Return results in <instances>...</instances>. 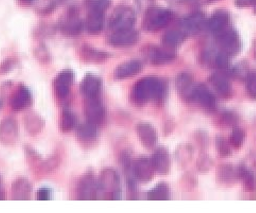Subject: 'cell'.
<instances>
[{
	"label": "cell",
	"instance_id": "27",
	"mask_svg": "<svg viewBox=\"0 0 256 213\" xmlns=\"http://www.w3.org/2000/svg\"><path fill=\"white\" fill-rule=\"evenodd\" d=\"M238 176L242 182L244 188L248 192H254L256 189V175L248 167H238Z\"/></svg>",
	"mask_w": 256,
	"mask_h": 213
},
{
	"label": "cell",
	"instance_id": "36",
	"mask_svg": "<svg viewBox=\"0 0 256 213\" xmlns=\"http://www.w3.org/2000/svg\"><path fill=\"white\" fill-rule=\"evenodd\" d=\"M216 148L220 157H228L232 154L231 144L224 136H217L216 137Z\"/></svg>",
	"mask_w": 256,
	"mask_h": 213
},
{
	"label": "cell",
	"instance_id": "12",
	"mask_svg": "<svg viewBox=\"0 0 256 213\" xmlns=\"http://www.w3.org/2000/svg\"><path fill=\"white\" fill-rule=\"evenodd\" d=\"M78 198L80 200H94L99 198V187L95 176L85 174L78 184Z\"/></svg>",
	"mask_w": 256,
	"mask_h": 213
},
{
	"label": "cell",
	"instance_id": "30",
	"mask_svg": "<svg viewBox=\"0 0 256 213\" xmlns=\"http://www.w3.org/2000/svg\"><path fill=\"white\" fill-rule=\"evenodd\" d=\"M76 125H78V119H76V115L70 109H64L61 116V121H60L61 130L64 133H68L76 129Z\"/></svg>",
	"mask_w": 256,
	"mask_h": 213
},
{
	"label": "cell",
	"instance_id": "5",
	"mask_svg": "<svg viewBox=\"0 0 256 213\" xmlns=\"http://www.w3.org/2000/svg\"><path fill=\"white\" fill-rule=\"evenodd\" d=\"M216 40L221 51H224L230 56L238 54L242 47L240 34L235 29L230 27L216 34Z\"/></svg>",
	"mask_w": 256,
	"mask_h": 213
},
{
	"label": "cell",
	"instance_id": "16",
	"mask_svg": "<svg viewBox=\"0 0 256 213\" xmlns=\"http://www.w3.org/2000/svg\"><path fill=\"white\" fill-rule=\"evenodd\" d=\"M80 90L85 98L99 97L102 90V80L94 73H86L80 84Z\"/></svg>",
	"mask_w": 256,
	"mask_h": 213
},
{
	"label": "cell",
	"instance_id": "37",
	"mask_svg": "<svg viewBox=\"0 0 256 213\" xmlns=\"http://www.w3.org/2000/svg\"><path fill=\"white\" fill-rule=\"evenodd\" d=\"M84 55L94 62L104 61V58L110 56L108 53L104 52V51H99L95 48H90V47H84Z\"/></svg>",
	"mask_w": 256,
	"mask_h": 213
},
{
	"label": "cell",
	"instance_id": "23",
	"mask_svg": "<svg viewBox=\"0 0 256 213\" xmlns=\"http://www.w3.org/2000/svg\"><path fill=\"white\" fill-rule=\"evenodd\" d=\"M142 70V63L140 59H130V61L124 62L115 69L114 75L118 80H124L126 78H131L138 74Z\"/></svg>",
	"mask_w": 256,
	"mask_h": 213
},
{
	"label": "cell",
	"instance_id": "22",
	"mask_svg": "<svg viewBox=\"0 0 256 213\" xmlns=\"http://www.w3.org/2000/svg\"><path fill=\"white\" fill-rule=\"evenodd\" d=\"M33 102L32 93L29 90V88L24 85H20V86L16 89V91L13 93L11 98V107L14 110H24L28 108Z\"/></svg>",
	"mask_w": 256,
	"mask_h": 213
},
{
	"label": "cell",
	"instance_id": "13",
	"mask_svg": "<svg viewBox=\"0 0 256 213\" xmlns=\"http://www.w3.org/2000/svg\"><path fill=\"white\" fill-rule=\"evenodd\" d=\"M194 101L198 103L208 112H214L217 107V98L212 91L202 83L196 85L194 92Z\"/></svg>",
	"mask_w": 256,
	"mask_h": 213
},
{
	"label": "cell",
	"instance_id": "19",
	"mask_svg": "<svg viewBox=\"0 0 256 213\" xmlns=\"http://www.w3.org/2000/svg\"><path fill=\"white\" fill-rule=\"evenodd\" d=\"M230 20H231V15L226 10H217L210 16V18L208 19L206 28L216 35L228 28Z\"/></svg>",
	"mask_w": 256,
	"mask_h": 213
},
{
	"label": "cell",
	"instance_id": "14",
	"mask_svg": "<svg viewBox=\"0 0 256 213\" xmlns=\"http://www.w3.org/2000/svg\"><path fill=\"white\" fill-rule=\"evenodd\" d=\"M151 163L154 168L156 172L160 175H167L172 169V158H170V153L165 147H158L153 152Z\"/></svg>",
	"mask_w": 256,
	"mask_h": 213
},
{
	"label": "cell",
	"instance_id": "10",
	"mask_svg": "<svg viewBox=\"0 0 256 213\" xmlns=\"http://www.w3.org/2000/svg\"><path fill=\"white\" fill-rule=\"evenodd\" d=\"M196 82L190 72H181L176 79V87L180 97L186 101H194V92L196 89Z\"/></svg>",
	"mask_w": 256,
	"mask_h": 213
},
{
	"label": "cell",
	"instance_id": "18",
	"mask_svg": "<svg viewBox=\"0 0 256 213\" xmlns=\"http://www.w3.org/2000/svg\"><path fill=\"white\" fill-rule=\"evenodd\" d=\"M176 57V51L165 46H153L149 51V58L153 65H165L172 63Z\"/></svg>",
	"mask_w": 256,
	"mask_h": 213
},
{
	"label": "cell",
	"instance_id": "44",
	"mask_svg": "<svg viewBox=\"0 0 256 213\" xmlns=\"http://www.w3.org/2000/svg\"><path fill=\"white\" fill-rule=\"evenodd\" d=\"M6 195L4 193V191L2 190V177H0V200H4Z\"/></svg>",
	"mask_w": 256,
	"mask_h": 213
},
{
	"label": "cell",
	"instance_id": "21",
	"mask_svg": "<svg viewBox=\"0 0 256 213\" xmlns=\"http://www.w3.org/2000/svg\"><path fill=\"white\" fill-rule=\"evenodd\" d=\"M106 12L100 11H88L86 18L84 20V29L90 34H99L104 28L106 22Z\"/></svg>",
	"mask_w": 256,
	"mask_h": 213
},
{
	"label": "cell",
	"instance_id": "41",
	"mask_svg": "<svg viewBox=\"0 0 256 213\" xmlns=\"http://www.w3.org/2000/svg\"><path fill=\"white\" fill-rule=\"evenodd\" d=\"M154 2L156 0H136V3L142 11H147L149 7L154 5Z\"/></svg>",
	"mask_w": 256,
	"mask_h": 213
},
{
	"label": "cell",
	"instance_id": "32",
	"mask_svg": "<svg viewBox=\"0 0 256 213\" xmlns=\"http://www.w3.org/2000/svg\"><path fill=\"white\" fill-rule=\"evenodd\" d=\"M30 4L40 14H49L56 6V0H31Z\"/></svg>",
	"mask_w": 256,
	"mask_h": 213
},
{
	"label": "cell",
	"instance_id": "15",
	"mask_svg": "<svg viewBox=\"0 0 256 213\" xmlns=\"http://www.w3.org/2000/svg\"><path fill=\"white\" fill-rule=\"evenodd\" d=\"M136 134L144 147L152 149L156 146L158 140V135L156 127L147 121H142L136 125Z\"/></svg>",
	"mask_w": 256,
	"mask_h": 213
},
{
	"label": "cell",
	"instance_id": "1",
	"mask_svg": "<svg viewBox=\"0 0 256 213\" xmlns=\"http://www.w3.org/2000/svg\"><path fill=\"white\" fill-rule=\"evenodd\" d=\"M168 85L166 81L158 76H144L134 85L132 90V100L135 104L142 105L149 101L156 103H163L167 98Z\"/></svg>",
	"mask_w": 256,
	"mask_h": 213
},
{
	"label": "cell",
	"instance_id": "9",
	"mask_svg": "<svg viewBox=\"0 0 256 213\" xmlns=\"http://www.w3.org/2000/svg\"><path fill=\"white\" fill-rule=\"evenodd\" d=\"M84 110L88 121H90L98 125L104 120L106 108L99 97L86 98V100H85Z\"/></svg>",
	"mask_w": 256,
	"mask_h": 213
},
{
	"label": "cell",
	"instance_id": "31",
	"mask_svg": "<svg viewBox=\"0 0 256 213\" xmlns=\"http://www.w3.org/2000/svg\"><path fill=\"white\" fill-rule=\"evenodd\" d=\"M212 65L218 68L221 72L230 71V69H231V56L220 50L219 52L215 53Z\"/></svg>",
	"mask_w": 256,
	"mask_h": 213
},
{
	"label": "cell",
	"instance_id": "28",
	"mask_svg": "<svg viewBox=\"0 0 256 213\" xmlns=\"http://www.w3.org/2000/svg\"><path fill=\"white\" fill-rule=\"evenodd\" d=\"M31 193V186L26 178H20L13 185V198L15 200H28Z\"/></svg>",
	"mask_w": 256,
	"mask_h": 213
},
{
	"label": "cell",
	"instance_id": "20",
	"mask_svg": "<svg viewBox=\"0 0 256 213\" xmlns=\"http://www.w3.org/2000/svg\"><path fill=\"white\" fill-rule=\"evenodd\" d=\"M210 81L212 87L218 92V95L222 98H231L233 88L226 72H215L210 75Z\"/></svg>",
	"mask_w": 256,
	"mask_h": 213
},
{
	"label": "cell",
	"instance_id": "34",
	"mask_svg": "<svg viewBox=\"0 0 256 213\" xmlns=\"http://www.w3.org/2000/svg\"><path fill=\"white\" fill-rule=\"evenodd\" d=\"M176 154L178 161H180L182 164L190 163L194 155V149L190 143H183L178 147Z\"/></svg>",
	"mask_w": 256,
	"mask_h": 213
},
{
	"label": "cell",
	"instance_id": "2",
	"mask_svg": "<svg viewBox=\"0 0 256 213\" xmlns=\"http://www.w3.org/2000/svg\"><path fill=\"white\" fill-rule=\"evenodd\" d=\"M99 197L106 200H119L122 199L120 177L116 170L106 168L101 173L100 181L98 182Z\"/></svg>",
	"mask_w": 256,
	"mask_h": 213
},
{
	"label": "cell",
	"instance_id": "42",
	"mask_svg": "<svg viewBox=\"0 0 256 213\" xmlns=\"http://www.w3.org/2000/svg\"><path fill=\"white\" fill-rule=\"evenodd\" d=\"M256 3V0H235L237 7H249Z\"/></svg>",
	"mask_w": 256,
	"mask_h": 213
},
{
	"label": "cell",
	"instance_id": "47",
	"mask_svg": "<svg viewBox=\"0 0 256 213\" xmlns=\"http://www.w3.org/2000/svg\"><path fill=\"white\" fill-rule=\"evenodd\" d=\"M255 13H256V7H255Z\"/></svg>",
	"mask_w": 256,
	"mask_h": 213
},
{
	"label": "cell",
	"instance_id": "48",
	"mask_svg": "<svg viewBox=\"0 0 256 213\" xmlns=\"http://www.w3.org/2000/svg\"><path fill=\"white\" fill-rule=\"evenodd\" d=\"M255 58H256V53H255Z\"/></svg>",
	"mask_w": 256,
	"mask_h": 213
},
{
	"label": "cell",
	"instance_id": "46",
	"mask_svg": "<svg viewBox=\"0 0 256 213\" xmlns=\"http://www.w3.org/2000/svg\"><path fill=\"white\" fill-rule=\"evenodd\" d=\"M2 102L0 101V108H2Z\"/></svg>",
	"mask_w": 256,
	"mask_h": 213
},
{
	"label": "cell",
	"instance_id": "24",
	"mask_svg": "<svg viewBox=\"0 0 256 213\" xmlns=\"http://www.w3.org/2000/svg\"><path fill=\"white\" fill-rule=\"evenodd\" d=\"M217 178L219 183L226 186H232L240 180V176H238V168H235L232 164L221 165L218 168Z\"/></svg>",
	"mask_w": 256,
	"mask_h": 213
},
{
	"label": "cell",
	"instance_id": "39",
	"mask_svg": "<svg viewBox=\"0 0 256 213\" xmlns=\"http://www.w3.org/2000/svg\"><path fill=\"white\" fill-rule=\"evenodd\" d=\"M197 166L201 172H208L212 166V160L208 154H202L198 159Z\"/></svg>",
	"mask_w": 256,
	"mask_h": 213
},
{
	"label": "cell",
	"instance_id": "33",
	"mask_svg": "<svg viewBox=\"0 0 256 213\" xmlns=\"http://www.w3.org/2000/svg\"><path fill=\"white\" fill-rule=\"evenodd\" d=\"M246 140V132L240 126H235L231 135H230V144L234 149H240Z\"/></svg>",
	"mask_w": 256,
	"mask_h": 213
},
{
	"label": "cell",
	"instance_id": "35",
	"mask_svg": "<svg viewBox=\"0 0 256 213\" xmlns=\"http://www.w3.org/2000/svg\"><path fill=\"white\" fill-rule=\"evenodd\" d=\"M88 11L106 12L110 5V0H84Z\"/></svg>",
	"mask_w": 256,
	"mask_h": 213
},
{
	"label": "cell",
	"instance_id": "11",
	"mask_svg": "<svg viewBox=\"0 0 256 213\" xmlns=\"http://www.w3.org/2000/svg\"><path fill=\"white\" fill-rule=\"evenodd\" d=\"M74 72L72 69H64L56 76L54 87L58 97L64 99L70 96L74 82Z\"/></svg>",
	"mask_w": 256,
	"mask_h": 213
},
{
	"label": "cell",
	"instance_id": "25",
	"mask_svg": "<svg viewBox=\"0 0 256 213\" xmlns=\"http://www.w3.org/2000/svg\"><path fill=\"white\" fill-rule=\"evenodd\" d=\"M187 38V33L184 30L172 29L167 31L163 37H162V44L163 46L176 50L180 47Z\"/></svg>",
	"mask_w": 256,
	"mask_h": 213
},
{
	"label": "cell",
	"instance_id": "29",
	"mask_svg": "<svg viewBox=\"0 0 256 213\" xmlns=\"http://www.w3.org/2000/svg\"><path fill=\"white\" fill-rule=\"evenodd\" d=\"M147 195L148 199L152 201H167L170 199V187L166 183H158Z\"/></svg>",
	"mask_w": 256,
	"mask_h": 213
},
{
	"label": "cell",
	"instance_id": "8",
	"mask_svg": "<svg viewBox=\"0 0 256 213\" xmlns=\"http://www.w3.org/2000/svg\"><path fill=\"white\" fill-rule=\"evenodd\" d=\"M156 170L153 168L151 159L148 157H140L131 166V173L136 181L142 183H149L154 177Z\"/></svg>",
	"mask_w": 256,
	"mask_h": 213
},
{
	"label": "cell",
	"instance_id": "40",
	"mask_svg": "<svg viewBox=\"0 0 256 213\" xmlns=\"http://www.w3.org/2000/svg\"><path fill=\"white\" fill-rule=\"evenodd\" d=\"M51 197H52V191L48 187H42V188L38 189L36 194V198L40 201H49Z\"/></svg>",
	"mask_w": 256,
	"mask_h": 213
},
{
	"label": "cell",
	"instance_id": "4",
	"mask_svg": "<svg viewBox=\"0 0 256 213\" xmlns=\"http://www.w3.org/2000/svg\"><path fill=\"white\" fill-rule=\"evenodd\" d=\"M136 22V12L130 5H118L110 17L108 27L112 31L134 28Z\"/></svg>",
	"mask_w": 256,
	"mask_h": 213
},
{
	"label": "cell",
	"instance_id": "6",
	"mask_svg": "<svg viewBox=\"0 0 256 213\" xmlns=\"http://www.w3.org/2000/svg\"><path fill=\"white\" fill-rule=\"evenodd\" d=\"M60 30L70 36L78 35L84 30V20L76 7H70L60 20Z\"/></svg>",
	"mask_w": 256,
	"mask_h": 213
},
{
	"label": "cell",
	"instance_id": "7",
	"mask_svg": "<svg viewBox=\"0 0 256 213\" xmlns=\"http://www.w3.org/2000/svg\"><path fill=\"white\" fill-rule=\"evenodd\" d=\"M140 32L134 28L122 29L112 32L108 37V42L113 47L126 48L135 45L140 40Z\"/></svg>",
	"mask_w": 256,
	"mask_h": 213
},
{
	"label": "cell",
	"instance_id": "17",
	"mask_svg": "<svg viewBox=\"0 0 256 213\" xmlns=\"http://www.w3.org/2000/svg\"><path fill=\"white\" fill-rule=\"evenodd\" d=\"M206 21L208 19L206 14L201 11H196L184 17L182 24L186 33L188 32L192 34H196L202 31L204 27H206Z\"/></svg>",
	"mask_w": 256,
	"mask_h": 213
},
{
	"label": "cell",
	"instance_id": "43",
	"mask_svg": "<svg viewBox=\"0 0 256 213\" xmlns=\"http://www.w3.org/2000/svg\"><path fill=\"white\" fill-rule=\"evenodd\" d=\"M224 122H226L228 124H232V123H234L235 121H236V117L234 116V114L233 113H231V112H224Z\"/></svg>",
	"mask_w": 256,
	"mask_h": 213
},
{
	"label": "cell",
	"instance_id": "45",
	"mask_svg": "<svg viewBox=\"0 0 256 213\" xmlns=\"http://www.w3.org/2000/svg\"><path fill=\"white\" fill-rule=\"evenodd\" d=\"M210 2H214V1H218V0H208Z\"/></svg>",
	"mask_w": 256,
	"mask_h": 213
},
{
	"label": "cell",
	"instance_id": "38",
	"mask_svg": "<svg viewBox=\"0 0 256 213\" xmlns=\"http://www.w3.org/2000/svg\"><path fill=\"white\" fill-rule=\"evenodd\" d=\"M246 91L248 95L256 100V71H250L246 78Z\"/></svg>",
	"mask_w": 256,
	"mask_h": 213
},
{
	"label": "cell",
	"instance_id": "3",
	"mask_svg": "<svg viewBox=\"0 0 256 213\" xmlns=\"http://www.w3.org/2000/svg\"><path fill=\"white\" fill-rule=\"evenodd\" d=\"M172 19V12L166 7L153 5L144 11L142 28L148 32H158L167 27Z\"/></svg>",
	"mask_w": 256,
	"mask_h": 213
},
{
	"label": "cell",
	"instance_id": "26",
	"mask_svg": "<svg viewBox=\"0 0 256 213\" xmlns=\"http://www.w3.org/2000/svg\"><path fill=\"white\" fill-rule=\"evenodd\" d=\"M76 135L80 140L92 141L98 137V125L90 121H86L76 125Z\"/></svg>",
	"mask_w": 256,
	"mask_h": 213
}]
</instances>
